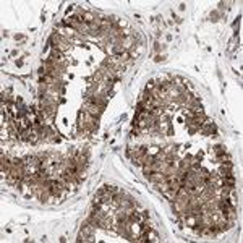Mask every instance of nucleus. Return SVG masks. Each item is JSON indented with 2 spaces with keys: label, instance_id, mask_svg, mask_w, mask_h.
Returning <instances> with one entry per match:
<instances>
[{
  "label": "nucleus",
  "instance_id": "1",
  "mask_svg": "<svg viewBox=\"0 0 243 243\" xmlns=\"http://www.w3.org/2000/svg\"><path fill=\"white\" fill-rule=\"evenodd\" d=\"M104 190L107 191V193H110L112 196H114V194H117V193H120V190H118L117 186H114V185H105Z\"/></svg>",
  "mask_w": 243,
  "mask_h": 243
},
{
  "label": "nucleus",
  "instance_id": "2",
  "mask_svg": "<svg viewBox=\"0 0 243 243\" xmlns=\"http://www.w3.org/2000/svg\"><path fill=\"white\" fill-rule=\"evenodd\" d=\"M203 133H206V135H211V133H216V126L214 125H211V123H208L206 126H203Z\"/></svg>",
  "mask_w": 243,
  "mask_h": 243
},
{
  "label": "nucleus",
  "instance_id": "3",
  "mask_svg": "<svg viewBox=\"0 0 243 243\" xmlns=\"http://www.w3.org/2000/svg\"><path fill=\"white\" fill-rule=\"evenodd\" d=\"M214 153H216L217 157H219V156H224L225 154V149H222V146H216V148H214Z\"/></svg>",
  "mask_w": 243,
  "mask_h": 243
}]
</instances>
